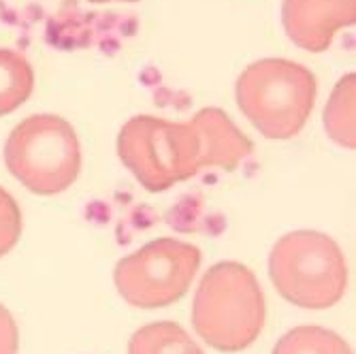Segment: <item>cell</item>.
I'll list each match as a JSON object with an SVG mask.
<instances>
[{
  "mask_svg": "<svg viewBox=\"0 0 356 354\" xmlns=\"http://www.w3.org/2000/svg\"><path fill=\"white\" fill-rule=\"evenodd\" d=\"M5 163L30 192L51 197L77 179L81 152L69 122L58 115H30L9 135Z\"/></svg>",
  "mask_w": 356,
  "mask_h": 354,
  "instance_id": "5b68a950",
  "label": "cell"
},
{
  "mask_svg": "<svg viewBox=\"0 0 356 354\" xmlns=\"http://www.w3.org/2000/svg\"><path fill=\"white\" fill-rule=\"evenodd\" d=\"M273 354H352L346 339L322 327H297L273 348Z\"/></svg>",
  "mask_w": 356,
  "mask_h": 354,
  "instance_id": "8fae6325",
  "label": "cell"
},
{
  "mask_svg": "<svg viewBox=\"0 0 356 354\" xmlns=\"http://www.w3.org/2000/svg\"><path fill=\"white\" fill-rule=\"evenodd\" d=\"M19 331L13 316L5 305H0V354H17Z\"/></svg>",
  "mask_w": 356,
  "mask_h": 354,
  "instance_id": "4fadbf2b",
  "label": "cell"
},
{
  "mask_svg": "<svg viewBox=\"0 0 356 354\" xmlns=\"http://www.w3.org/2000/svg\"><path fill=\"white\" fill-rule=\"evenodd\" d=\"M128 354H203V350L179 325L152 323L131 337Z\"/></svg>",
  "mask_w": 356,
  "mask_h": 354,
  "instance_id": "ba28073f",
  "label": "cell"
},
{
  "mask_svg": "<svg viewBox=\"0 0 356 354\" xmlns=\"http://www.w3.org/2000/svg\"><path fill=\"white\" fill-rule=\"evenodd\" d=\"M252 150V141L216 107L177 124L141 115L118 139L122 163L149 192H163L205 167L235 171Z\"/></svg>",
  "mask_w": 356,
  "mask_h": 354,
  "instance_id": "6da1fadb",
  "label": "cell"
},
{
  "mask_svg": "<svg viewBox=\"0 0 356 354\" xmlns=\"http://www.w3.org/2000/svg\"><path fill=\"white\" fill-rule=\"evenodd\" d=\"M22 235V211L13 197L0 188V259L13 250Z\"/></svg>",
  "mask_w": 356,
  "mask_h": 354,
  "instance_id": "7c38bea8",
  "label": "cell"
},
{
  "mask_svg": "<svg viewBox=\"0 0 356 354\" xmlns=\"http://www.w3.org/2000/svg\"><path fill=\"white\" fill-rule=\"evenodd\" d=\"M356 0H286L284 28L299 47L322 51L331 45L333 35L352 26Z\"/></svg>",
  "mask_w": 356,
  "mask_h": 354,
  "instance_id": "52a82bcc",
  "label": "cell"
},
{
  "mask_svg": "<svg viewBox=\"0 0 356 354\" xmlns=\"http://www.w3.org/2000/svg\"><path fill=\"white\" fill-rule=\"evenodd\" d=\"M354 75H348L346 79L339 81L335 88L331 101L327 105L325 113V124L329 137L343 145L354 150L356 145V128H354Z\"/></svg>",
  "mask_w": 356,
  "mask_h": 354,
  "instance_id": "30bf717a",
  "label": "cell"
},
{
  "mask_svg": "<svg viewBox=\"0 0 356 354\" xmlns=\"http://www.w3.org/2000/svg\"><path fill=\"white\" fill-rule=\"evenodd\" d=\"M192 325L211 348L239 352L265 327V297L254 273L241 263H218L201 280Z\"/></svg>",
  "mask_w": 356,
  "mask_h": 354,
  "instance_id": "7a4b0ae2",
  "label": "cell"
},
{
  "mask_svg": "<svg viewBox=\"0 0 356 354\" xmlns=\"http://www.w3.org/2000/svg\"><path fill=\"white\" fill-rule=\"evenodd\" d=\"M201 265L197 246L177 239H154L115 267L120 295L137 307L154 309L175 303L186 295Z\"/></svg>",
  "mask_w": 356,
  "mask_h": 354,
  "instance_id": "8992f818",
  "label": "cell"
},
{
  "mask_svg": "<svg viewBox=\"0 0 356 354\" xmlns=\"http://www.w3.org/2000/svg\"><path fill=\"white\" fill-rule=\"evenodd\" d=\"M316 101V79L288 60H261L237 81V103L248 120L269 139L295 137Z\"/></svg>",
  "mask_w": 356,
  "mask_h": 354,
  "instance_id": "277c9868",
  "label": "cell"
},
{
  "mask_svg": "<svg viewBox=\"0 0 356 354\" xmlns=\"http://www.w3.org/2000/svg\"><path fill=\"white\" fill-rule=\"evenodd\" d=\"M269 275L286 301L305 309L335 305L348 286V267L339 246L318 231L284 235L271 250Z\"/></svg>",
  "mask_w": 356,
  "mask_h": 354,
  "instance_id": "3957f363",
  "label": "cell"
},
{
  "mask_svg": "<svg viewBox=\"0 0 356 354\" xmlns=\"http://www.w3.org/2000/svg\"><path fill=\"white\" fill-rule=\"evenodd\" d=\"M35 75L24 56L0 49V115L15 111L32 92Z\"/></svg>",
  "mask_w": 356,
  "mask_h": 354,
  "instance_id": "9c48e42d",
  "label": "cell"
}]
</instances>
